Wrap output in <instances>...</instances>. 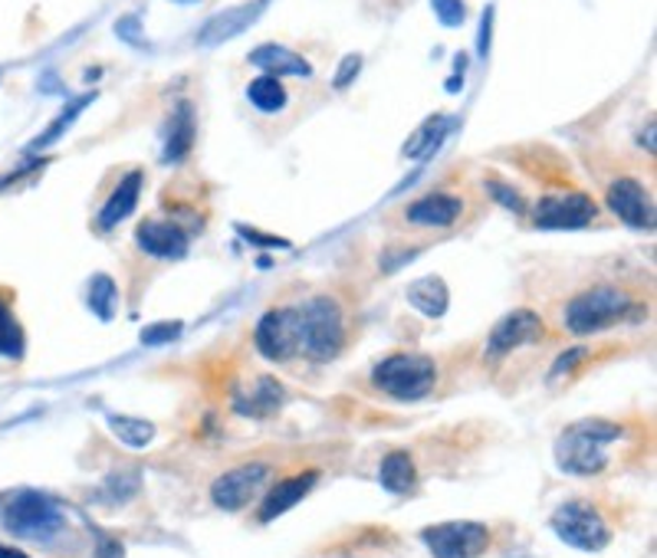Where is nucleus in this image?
Wrapping results in <instances>:
<instances>
[{"label":"nucleus","instance_id":"obj_1","mask_svg":"<svg viewBox=\"0 0 657 558\" xmlns=\"http://www.w3.org/2000/svg\"><path fill=\"white\" fill-rule=\"evenodd\" d=\"M621 437V427L611 420H576L556 440V464L573 477H591L608 467V447Z\"/></svg>","mask_w":657,"mask_h":558},{"label":"nucleus","instance_id":"obj_2","mask_svg":"<svg viewBox=\"0 0 657 558\" xmlns=\"http://www.w3.org/2000/svg\"><path fill=\"white\" fill-rule=\"evenodd\" d=\"M346 346L342 309L329 296L296 306V349L312 361H332Z\"/></svg>","mask_w":657,"mask_h":558},{"label":"nucleus","instance_id":"obj_3","mask_svg":"<svg viewBox=\"0 0 657 558\" xmlns=\"http://www.w3.org/2000/svg\"><path fill=\"white\" fill-rule=\"evenodd\" d=\"M371 381L378 391H385L398 401H418V398L431 395V388L438 381V365L428 355L398 351V355H388L375 365Z\"/></svg>","mask_w":657,"mask_h":558},{"label":"nucleus","instance_id":"obj_4","mask_svg":"<svg viewBox=\"0 0 657 558\" xmlns=\"http://www.w3.org/2000/svg\"><path fill=\"white\" fill-rule=\"evenodd\" d=\"M3 526L17 539L50 542V539H57L63 532L67 522H63L60 506L47 492H40V489H20L3 506Z\"/></svg>","mask_w":657,"mask_h":558},{"label":"nucleus","instance_id":"obj_5","mask_svg":"<svg viewBox=\"0 0 657 558\" xmlns=\"http://www.w3.org/2000/svg\"><path fill=\"white\" fill-rule=\"evenodd\" d=\"M631 296L618 286H591L579 292L569 306H566V329L573 336H591L601 332L608 326H615L618 319H625L631 312Z\"/></svg>","mask_w":657,"mask_h":558},{"label":"nucleus","instance_id":"obj_6","mask_svg":"<svg viewBox=\"0 0 657 558\" xmlns=\"http://www.w3.org/2000/svg\"><path fill=\"white\" fill-rule=\"evenodd\" d=\"M549 526H553V532H556L566 546H573V549H579V552H601V549L611 542L608 522H605L601 512H598L591 502H585V499H573V502L559 506Z\"/></svg>","mask_w":657,"mask_h":558},{"label":"nucleus","instance_id":"obj_7","mask_svg":"<svg viewBox=\"0 0 657 558\" xmlns=\"http://www.w3.org/2000/svg\"><path fill=\"white\" fill-rule=\"evenodd\" d=\"M421 539L435 558H480L490 549V529L470 519L428 526Z\"/></svg>","mask_w":657,"mask_h":558},{"label":"nucleus","instance_id":"obj_8","mask_svg":"<svg viewBox=\"0 0 657 558\" xmlns=\"http://www.w3.org/2000/svg\"><path fill=\"white\" fill-rule=\"evenodd\" d=\"M270 477V467L267 464H243V467H233L227 474H220L211 487V499L215 506L223 509V512H240Z\"/></svg>","mask_w":657,"mask_h":558},{"label":"nucleus","instance_id":"obj_9","mask_svg":"<svg viewBox=\"0 0 657 558\" xmlns=\"http://www.w3.org/2000/svg\"><path fill=\"white\" fill-rule=\"evenodd\" d=\"M595 205L588 195H559V198H542L536 210H532V220L539 230H583L595 220Z\"/></svg>","mask_w":657,"mask_h":558},{"label":"nucleus","instance_id":"obj_10","mask_svg":"<svg viewBox=\"0 0 657 558\" xmlns=\"http://www.w3.org/2000/svg\"><path fill=\"white\" fill-rule=\"evenodd\" d=\"M605 201H608L611 213L618 220H625L628 227L651 230V223H655V205H651L648 188L638 178H618V181H611Z\"/></svg>","mask_w":657,"mask_h":558},{"label":"nucleus","instance_id":"obj_11","mask_svg":"<svg viewBox=\"0 0 657 558\" xmlns=\"http://www.w3.org/2000/svg\"><path fill=\"white\" fill-rule=\"evenodd\" d=\"M542 332H546V326H542L539 312H532V309H512V312H507V316L494 326L490 342H487V355H490V358H504V355H510V351L519 349V346L539 342Z\"/></svg>","mask_w":657,"mask_h":558},{"label":"nucleus","instance_id":"obj_12","mask_svg":"<svg viewBox=\"0 0 657 558\" xmlns=\"http://www.w3.org/2000/svg\"><path fill=\"white\" fill-rule=\"evenodd\" d=\"M253 342L263 358L270 361H290L296 355V309H270L257 329H253Z\"/></svg>","mask_w":657,"mask_h":558},{"label":"nucleus","instance_id":"obj_13","mask_svg":"<svg viewBox=\"0 0 657 558\" xmlns=\"http://www.w3.org/2000/svg\"><path fill=\"white\" fill-rule=\"evenodd\" d=\"M267 3L270 0H250V3H237V7H227V10H220L215 17H208V23L195 37L198 47H220V43L240 37L247 27L257 23V17L267 10Z\"/></svg>","mask_w":657,"mask_h":558},{"label":"nucleus","instance_id":"obj_14","mask_svg":"<svg viewBox=\"0 0 657 558\" xmlns=\"http://www.w3.org/2000/svg\"><path fill=\"white\" fill-rule=\"evenodd\" d=\"M136 243L155 260H185L191 250V237L178 223L165 220H142L136 230Z\"/></svg>","mask_w":657,"mask_h":558},{"label":"nucleus","instance_id":"obj_15","mask_svg":"<svg viewBox=\"0 0 657 558\" xmlns=\"http://www.w3.org/2000/svg\"><path fill=\"white\" fill-rule=\"evenodd\" d=\"M316 484H319V474H316V470L296 474L290 480H280L277 487L263 496V502H260V522H273L277 516H283V512L292 509L299 499H306Z\"/></svg>","mask_w":657,"mask_h":558},{"label":"nucleus","instance_id":"obj_16","mask_svg":"<svg viewBox=\"0 0 657 558\" xmlns=\"http://www.w3.org/2000/svg\"><path fill=\"white\" fill-rule=\"evenodd\" d=\"M142 185H146V175L139 171V168H132L119 185H116V191L109 195V201L102 205L99 210V230H116L132 210L139 205V195H142Z\"/></svg>","mask_w":657,"mask_h":558},{"label":"nucleus","instance_id":"obj_17","mask_svg":"<svg viewBox=\"0 0 657 558\" xmlns=\"http://www.w3.org/2000/svg\"><path fill=\"white\" fill-rule=\"evenodd\" d=\"M195 129H198L195 106L188 99H181L175 106L171 119H168V136H165V151H161V158L168 165H178V161H185L191 155V148H195Z\"/></svg>","mask_w":657,"mask_h":558},{"label":"nucleus","instance_id":"obj_18","mask_svg":"<svg viewBox=\"0 0 657 558\" xmlns=\"http://www.w3.org/2000/svg\"><path fill=\"white\" fill-rule=\"evenodd\" d=\"M247 63L257 67V70H263L267 76H299V79H312L309 60H302L299 53H292V50L280 47V43H263V47L250 50Z\"/></svg>","mask_w":657,"mask_h":558},{"label":"nucleus","instance_id":"obj_19","mask_svg":"<svg viewBox=\"0 0 657 558\" xmlns=\"http://www.w3.org/2000/svg\"><path fill=\"white\" fill-rule=\"evenodd\" d=\"M464 210V201L457 195H425L421 201H415L405 210L408 223L418 227H450Z\"/></svg>","mask_w":657,"mask_h":558},{"label":"nucleus","instance_id":"obj_20","mask_svg":"<svg viewBox=\"0 0 657 558\" xmlns=\"http://www.w3.org/2000/svg\"><path fill=\"white\" fill-rule=\"evenodd\" d=\"M280 405H283V388L273 378H260L250 388V395H237V401H233L237 415H243V418H270L280 411Z\"/></svg>","mask_w":657,"mask_h":558},{"label":"nucleus","instance_id":"obj_21","mask_svg":"<svg viewBox=\"0 0 657 558\" xmlns=\"http://www.w3.org/2000/svg\"><path fill=\"white\" fill-rule=\"evenodd\" d=\"M408 306H415L421 316L428 319H440L450 306V292H447V282L440 277H421L415 279L405 292Z\"/></svg>","mask_w":657,"mask_h":558},{"label":"nucleus","instance_id":"obj_22","mask_svg":"<svg viewBox=\"0 0 657 558\" xmlns=\"http://www.w3.org/2000/svg\"><path fill=\"white\" fill-rule=\"evenodd\" d=\"M378 480H381V487L388 489V492H395V496L411 492L415 484H418V467H415L411 454L391 450V454L381 460V467H378Z\"/></svg>","mask_w":657,"mask_h":558},{"label":"nucleus","instance_id":"obj_23","mask_svg":"<svg viewBox=\"0 0 657 558\" xmlns=\"http://www.w3.org/2000/svg\"><path fill=\"white\" fill-rule=\"evenodd\" d=\"M92 102H96V92H82L79 99H70V102H67V109H63V112H60V116L53 119V126H50V129H47L43 136H37V139L27 145V151H43V148H50L53 141L63 139V136H67V132L73 129L76 119H79V116L86 112V106H92Z\"/></svg>","mask_w":657,"mask_h":558},{"label":"nucleus","instance_id":"obj_24","mask_svg":"<svg viewBox=\"0 0 657 558\" xmlns=\"http://www.w3.org/2000/svg\"><path fill=\"white\" fill-rule=\"evenodd\" d=\"M454 129V119L450 116H431L411 139L405 141V158H428L431 151H438V145L444 141V136Z\"/></svg>","mask_w":657,"mask_h":558},{"label":"nucleus","instance_id":"obj_25","mask_svg":"<svg viewBox=\"0 0 657 558\" xmlns=\"http://www.w3.org/2000/svg\"><path fill=\"white\" fill-rule=\"evenodd\" d=\"M247 99L253 109L260 112H283L287 102H290V92L287 86L280 82V76H260L247 86Z\"/></svg>","mask_w":657,"mask_h":558},{"label":"nucleus","instance_id":"obj_26","mask_svg":"<svg viewBox=\"0 0 657 558\" xmlns=\"http://www.w3.org/2000/svg\"><path fill=\"white\" fill-rule=\"evenodd\" d=\"M23 326L17 322L13 309H10V296L0 289V355L10 358V361H20L23 358Z\"/></svg>","mask_w":657,"mask_h":558},{"label":"nucleus","instance_id":"obj_27","mask_svg":"<svg viewBox=\"0 0 657 558\" xmlns=\"http://www.w3.org/2000/svg\"><path fill=\"white\" fill-rule=\"evenodd\" d=\"M109 430L126 444V447H148L155 440V424L146 418H129V415H106Z\"/></svg>","mask_w":657,"mask_h":558},{"label":"nucleus","instance_id":"obj_28","mask_svg":"<svg viewBox=\"0 0 657 558\" xmlns=\"http://www.w3.org/2000/svg\"><path fill=\"white\" fill-rule=\"evenodd\" d=\"M86 299H89V309H92L102 322H109V319L116 316V299H119L112 277H106V273L92 277V282H89V296H86Z\"/></svg>","mask_w":657,"mask_h":558},{"label":"nucleus","instance_id":"obj_29","mask_svg":"<svg viewBox=\"0 0 657 558\" xmlns=\"http://www.w3.org/2000/svg\"><path fill=\"white\" fill-rule=\"evenodd\" d=\"M136 492H139V474H112V477L102 484L99 499H102V502H112V506H122V502H129Z\"/></svg>","mask_w":657,"mask_h":558},{"label":"nucleus","instance_id":"obj_30","mask_svg":"<svg viewBox=\"0 0 657 558\" xmlns=\"http://www.w3.org/2000/svg\"><path fill=\"white\" fill-rule=\"evenodd\" d=\"M185 332V322H155V326H146L142 329V346L148 349H155V346H168V342H175L178 336Z\"/></svg>","mask_w":657,"mask_h":558},{"label":"nucleus","instance_id":"obj_31","mask_svg":"<svg viewBox=\"0 0 657 558\" xmlns=\"http://www.w3.org/2000/svg\"><path fill=\"white\" fill-rule=\"evenodd\" d=\"M116 33H119V40L132 43L136 50H146L148 47V37L142 33V20H139L136 13H126V17H119V23H116Z\"/></svg>","mask_w":657,"mask_h":558},{"label":"nucleus","instance_id":"obj_32","mask_svg":"<svg viewBox=\"0 0 657 558\" xmlns=\"http://www.w3.org/2000/svg\"><path fill=\"white\" fill-rule=\"evenodd\" d=\"M435 13L444 27H460L467 20V3L464 0H431Z\"/></svg>","mask_w":657,"mask_h":558},{"label":"nucleus","instance_id":"obj_33","mask_svg":"<svg viewBox=\"0 0 657 558\" xmlns=\"http://www.w3.org/2000/svg\"><path fill=\"white\" fill-rule=\"evenodd\" d=\"M359 70H362V57H359V53L342 57V63H339V72H336L332 86H336V89H349V86H352V79L359 76Z\"/></svg>","mask_w":657,"mask_h":558},{"label":"nucleus","instance_id":"obj_34","mask_svg":"<svg viewBox=\"0 0 657 558\" xmlns=\"http://www.w3.org/2000/svg\"><path fill=\"white\" fill-rule=\"evenodd\" d=\"M585 358H588V349H569L559 355V361L553 365V371H549V381H556V378H563V375H569L576 365H583Z\"/></svg>","mask_w":657,"mask_h":558},{"label":"nucleus","instance_id":"obj_35","mask_svg":"<svg viewBox=\"0 0 657 558\" xmlns=\"http://www.w3.org/2000/svg\"><path fill=\"white\" fill-rule=\"evenodd\" d=\"M237 233L247 237V240L257 243V247H283V250H290V240H283V237H267V233H260V230H253V227H247V223H237Z\"/></svg>","mask_w":657,"mask_h":558},{"label":"nucleus","instance_id":"obj_36","mask_svg":"<svg viewBox=\"0 0 657 558\" xmlns=\"http://www.w3.org/2000/svg\"><path fill=\"white\" fill-rule=\"evenodd\" d=\"M92 532H96V558H126V546L119 539H112L99 529H92Z\"/></svg>","mask_w":657,"mask_h":558},{"label":"nucleus","instance_id":"obj_37","mask_svg":"<svg viewBox=\"0 0 657 558\" xmlns=\"http://www.w3.org/2000/svg\"><path fill=\"white\" fill-rule=\"evenodd\" d=\"M490 191H494V195L500 198V205H504V208L522 210V201H519V195H516V191H510V188H504V185H497V181H494V185H490Z\"/></svg>","mask_w":657,"mask_h":558},{"label":"nucleus","instance_id":"obj_38","mask_svg":"<svg viewBox=\"0 0 657 558\" xmlns=\"http://www.w3.org/2000/svg\"><path fill=\"white\" fill-rule=\"evenodd\" d=\"M490 27H494V10H487L484 23H480V47H477L480 57H487V50H490Z\"/></svg>","mask_w":657,"mask_h":558},{"label":"nucleus","instance_id":"obj_39","mask_svg":"<svg viewBox=\"0 0 657 558\" xmlns=\"http://www.w3.org/2000/svg\"><path fill=\"white\" fill-rule=\"evenodd\" d=\"M0 558H30L23 549H17V546H3L0 542Z\"/></svg>","mask_w":657,"mask_h":558},{"label":"nucleus","instance_id":"obj_40","mask_svg":"<svg viewBox=\"0 0 657 558\" xmlns=\"http://www.w3.org/2000/svg\"><path fill=\"white\" fill-rule=\"evenodd\" d=\"M641 145H648V151L655 155V122H648V136H641Z\"/></svg>","mask_w":657,"mask_h":558},{"label":"nucleus","instance_id":"obj_41","mask_svg":"<svg viewBox=\"0 0 657 558\" xmlns=\"http://www.w3.org/2000/svg\"><path fill=\"white\" fill-rule=\"evenodd\" d=\"M447 89L454 92V89H464V72H457L454 79H447Z\"/></svg>","mask_w":657,"mask_h":558},{"label":"nucleus","instance_id":"obj_42","mask_svg":"<svg viewBox=\"0 0 657 558\" xmlns=\"http://www.w3.org/2000/svg\"><path fill=\"white\" fill-rule=\"evenodd\" d=\"M175 3H185L188 7V3H201V0H175Z\"/></svg>","mask_w":657,"mask_h":558}]
</instances>
